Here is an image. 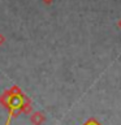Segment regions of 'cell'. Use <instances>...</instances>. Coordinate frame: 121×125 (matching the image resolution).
Segmentation results:
<instances>
[{
    "mask_svg": "<svg viewBox=\"0 0 121 125\" xmlns=\"http://www.w3.org/2000/svg\"><path fill=\"white\" fill-rule=\"evenodd\" d=\"M43 1H44V3H47V4H50V3H52L53 0H43Z\"/></svg>",
    "mask_w": 121,
    "mask_h": 125,
    "instance_id": "obj_1",
    "label": "cell"
},
{
    "mask_svg": "<svg viewBox=\"0 0 121 125\" xmlns=\"http://www.w3.org/2000/svg\"><path fill=\"white\" fill-rule=\"evenodd\" d=\"M120 27H121V21H120Z\"/></svg>",
    "mask_w": 121,
    "mask_h": 125,
    "instance_id": "obj_2",
    "label": "cell"
}]
</instances>
